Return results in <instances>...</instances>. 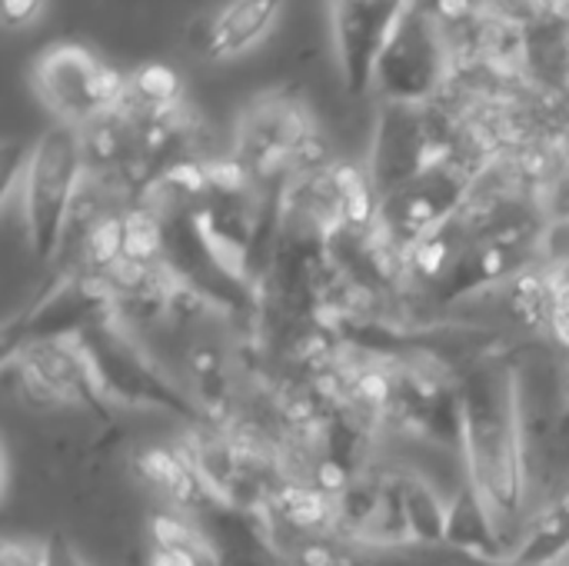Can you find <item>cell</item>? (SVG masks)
Instances as JSON below:
<instances>
[{"instance_id": "obj_1", "label": "cell", "mask_w": 569, "mask_h": 566, "mask_svg": "<svg viewBox=\"0 0 569 566\" xmlns=\"http://www.w3.org/2000/svg\"><path fill=\"white\" fill-rule=\"evenodd\" d=\"M460 450L467 480L480 490L500 527L527 507V447L520 380L510 354L487 350L460 374Z\"/></svg>"}, {"instance_id": "obj_2", "label": "cell", "mask_w": 569, "mask_h": 566, "mask_svg": "<svg viewBox=\"0 0 569 566\" xmlns=\"http://www.w3.org/2000/svg\"><path fill=\"white\" fill-rule=\"evenodd\" d=\"M87 183V160L80 130L53 123L23 153L17 173L7 180V197L20 193L23 234L37 264H47L63 247L77 200Z\"/></svg>"}, {"instance_id": "obj_3", "label": "cell", "mask_w": 569, "mask_h": 566, "mask_svg": "<svg viewBox=\"0 0 569 566\" xmlns=\"http://www.w3.org/2000/svg\"><path fill=\"white\" fill-rule=\"evenodd\" d=\"M317 150L323 153L313 117L290 90L260 93L237 123L233 160L267 190H280L293 177L330 163Z\"/></svg>"}, {"instance_id": "obj_4", "label": "cell", "mask_w": 569, "mask_h": 566, "mask_svg": "<svg viewBox=\"0 0 569 566\" xmlns=\"http://www.w3.org/2000/svg\"><path fill=\"white\" fill-rule=\"evenodd\" d=\"M80 347L93 367V377L107 397L110 407H150L173 414L187 424L213 427L207 410H200L133 340L130 334L113 320L93 327L90 334L80 337Z\"/></svg>"}, {"instance_id": "obj_5", "label": "cell", "mask_w": 569, "mask_h": 566, "mask_svg": "<svg viewBox=\"0 0 569 566\" xmlns=\"http://www.w3.org/2000/svg\"><path fill=\"white\" fill-rule=\"evenodd\" d=\"M460 137L453 120H443L433 103H393L380 100L370 167L367 177L373 183L377 200L417 180L440 160H457Z\"/></svg>"}, {"instance_id": "obj_6", "label": "cell", "mask_w": 569, "mask_h": 566, "mask_svg": "<svg viewBox=\"0 0 569 566\" xmlns=\"http://www.w3.org/2000/svg\"><path fill=\"white\" fill-rule=\"evenodd\" d=\"M453 70V50L430 13L427 0H413L397 23L377 60L373 93L393 103H433Z\"/></svg>"}, {"instance_id": "obj_7", "label": "cell", "mask_w": 569, "mask_h": 566, "mask_svg": "<svg viewBox=\"0 0 569 566\" xmlns=\"http://www.w3.org/2000/svg\"><path fill=\"white\" fill-rule=\"evenodd\" d=\"M40 103L53 113L57 123L83 130L100 117L120 110L127 77L103 63L83 43H53L47 47L30 70Z\"/></svg>"}, {"instance_id": "obj_8", "label": "cell", "mask_w": 569, "mask_h": 566, "mask_svg": "<svg viewBox=\"0 0 569 566\" xmlns=\"http://www.w3.org/2000/svg\"><path fill=\"white\" fill-rule=\"evenodd\" d=\"M3 384L30 407H80L100 424L113 420V407L107 404L80 340L33 344L3 354Z\"/></svg>"}, {"instance_id": "obj_9", "label": "cell", "mask_w": 569, "mask_h": 566, "mask_svg": "<svg viewBox=\"0 0 569 566\" xmlns=\"http://www.w3.org/2000/svg\"><path fill=\"white\" fill-rule=\"evenodd\" d=\"M480 170L460 160H440L423 170L417 180L403 183L400 190L387 193L377 203V234L397 254L410 257L417 244L437 234L447 220H453L477 190Z\"/></svg>"}, {"instance_id": "obj_10", "label": "cell", "mask_w": 569, "mask_h": 566, "mask_svg": "<svg viewBox=\"0 0 569 566\" xmlns=\"http://www.w3.org/2000/svg\"><path fill=\"white\" fill-rule=\"evenodd\" d=\"M117 317V294L103 277L70 270L57 284L37 294L17 317L3 327V354L53 344V340H80L93 327Z\"/></svg>"}, {"instance_id": "obj_11", "label": "cell", "mask_w": 569, "mask_h": 566, "mask_svg": "<svg viewBox=\"0 0 569 566\" xmlns=\"http://www.w3.org/2000/svg\"><path fill=\"white\" fill-rule=\"evenodd\" d=\"M547 240L550 230H543L533 217H510L507 224L470 240V247L453 260V267L430 287V297L447 307L480 290L507 287L523 270L543 264Z\"/></svg>"}, {"instance_id": "obj_12", "label": "cell", "mask_w": 569, "mask_h": 566, "mask_svg": "<svg viewBox=\"0 0 569 566\" xmlns=\"http://www.w3.org/2000/svg\"><path fill=\"white\" fill-rule=\"evenodd\" d=\"M383 417L427 440L460 447V377L437 364H393Z\"/></svg>"}, {"instance_id": "obj_13", "label": "cell", "mask_w": 569, "mask_h": 566, "mask_svg": "<svg viewBox=\"0 0 569 566\" xmlns=\"http://www.w3.org/2000/svg\"><path fill=\"white\" fill-rule=\"evenodd\" d=\"M327 7L343 90L350 97H367L373 90L380 50L400 10L390 0H327Z\"/></svg>"}, {"instance_id": "obj_14", "label": "cell", "mask_w": 569, "mask_h": 566, "mask_svg": "<svg viewBox=\"0 0 569 566\" xmlns=\"http://www.w3.org/2000/svg\"><path fill=\"white\" fill-rule=\"evenodd\" d=\"M287 0H223L197 30L200 57L227 63L257 50L283 17Z\"/></svg>"}, {"instance_id": "obj_15", "label": "cell", "mask_w": 569, "mask_h": 566, "mask_svg": "<svg viewBox=\"0 0 569 566\" xmlns=\"http://www.w3.org/2000/svg\"><path fill=\"white\" fill-rule=\"evenodd\" d=\"M447 544L483 566H507V560L513 557V547H507L500 520L493 517V510L487 507V500L470 480L457 490L450 504Z\"/></svg>"}, {"instance_id": "obj_16", "label": "cell", "mask_w": 569, "mask_h": 566, "mask_svg": "<svg viewBox=\"0 0 569 566\" xmlns=\"http://www.w3.org/2000/svg\"><path fill=\"white\" fill-rule=\"evenodd\" d=\"M133 470L157 490L163 494L173 507L187 510V514H210L213 507H220V497L210 490V484L203 480L200 467L193 464V457L173 447H153L137 454Z\"/></svg>"}, {"instance_id": "obj_17", "label": "cell", "mask_w": 569, "mask_h": 566, "mask_svg": "<svg viewBox=\"0 0 569 566\" xmlns=\"http://www.w3.org/2000/svg\"><path fill=\"white\" fill-rule=\"evenodd\" d=\"M569 554V480L537 514L507 566H557Z\"/></svg>"}, {"instance_id": "obj_18", "label": "cell", "mask_w": 569, "mask_h": 566, "mask_svg": "<svg viewBox=\"0 0 569 566\" xmlns=\"http://www.w3.org/2000/svg\"><path fill=\"white\" fill-rule=\"evenodd\" d=\"M147 566H220L213 540L190 527L177 514H157L150 520V554Z\"/></svg>"}, {"instance_id": "obj_19", "label": "cell", "mask_w": 569, "mask_h": 566, "mask_svg": "<svg viewBox=\"0 0 569 566\" xmlns=\"http://www.w3.org/2000/svg\"><path fill=\"white\" fill-rule=\"evenodd\" d=\"M183 107V80L167 63H143L127 73L120 110L133 120H153Z\"/></svg>"}, {"instance_id": "obj_20", "label": "cell", "mask_w": 569, "mask_h": 566, "mask_svg": "<svg viewBox=\"0 0 569 566\" xmlns=\"http://www.w3.org/2000/svg\"><path fill=\"white\" fill-rule=\"evenodd\" d=\"M507 314L523 327H550L553 300H557V270H547L543 264L523 270L503 287Z\"/></svg>"}, {"instance_id": "obj_21", "label": "cell", "mask_w": 569, "mask_h": 566, "mask_svg": "<svg viewBox=\"0 0 569 566\" xmlns=\"http://www.w3.org/2000/svg\"><path fill=\"white\" fill-rule=\"evenodd\" d=\"M400 500H403V517H407V527H410V540L447 544L450 507L440 504V497L430 490V484L423 477L400 474Z\"/></svg>"}, {"instance_id": "obj_22", "label": "cell", "mask_w": 569, "mask_h": 566, "mask_svg": "<svg viewBox=\"0 0 569 566\" xmlns=\"http://www.w3.org/2000/svg\"><path fill=\"white\" fill-rule=\"evenodd\" d=\"M473 3H477L480 17L507 23V27H520V30H527L550 10L547 0H473Z\"/></svg>"}, {"instance_id": "obj_23", "label": "cell", "mask_w": 569, "mask_h": 566, "mask_svg": "<svg viewBox=\"0 0 569 566\" xmlns=\"http://www.w3.org/2000/svg\"><path fill=\"white\" fill-rule=\"evenodd\" d=\"M0 566H47V540H17L0 544Z\"/></svg>"}, {"instance_id": "obj_24", "label": "cell", "mask_w": 569, "mask_h": 566, "mask_svg": "<svg viewBox=\"0 0 569 566\" xmlns=\"http://www.w3.org/2000/svg\"><path fill=\"white\" fill-rule=\"evenodd\" d=\"M47 10V0H0L3 27L7 30H27L33 27Z\"/></svg>"}, {"instance_id": "obj_25", "label": "cell", "mask_w": 569, "mask_h": 566, "mask_svg": "<svg viewBox=\"0 0 569 566\" xmlns=\"http://www.w3.org/2000/svg\"><path fill=\"white\" fill-rule=\"evenodd\" d=\"M557 340V347L569 350V277L563 270H557V300H553V314H550V327H547Z\"/></svg>"}, {"instance_id": "obj_26", "label": "cell", "mask_w": 569, "mask_h": 566, "mask_svg": "<svg viewBox=\"0 0 569 566\" xmlns=\"http://www.w3.org/2000/svg\"><path fill=\"white\" fill-rule=\"evenodd\" d=\"M47 566H90V564L73 550V544H70L63 534H53V537L47 540Z\"/></svg>"}, {"instance_id": "obj_27", "label": "cell", "mask_w": 569, "mask_h": 566, "mask_svg": "<svg viewBox=\"0 0 569 566\" xmlns=\"http://www.w3.org/2000/svg\"><path fill=\"white\" fill-rule=\"evenodd\" d=\"M560 437H569V390L567 400H563V414H560Z\"/></svg>"}, {"instance_id": "obj_28", "label": "cell", "mask_w": 569, "mask_h": 566, "mask_svg": "<svg viewBox=\"0 0 569 566\" xmlns=\"http://www.w3.org/2000/svg\"><path fill=\"white\" fill-rule=\"evenodd\" d=\"M390 3H393V7H397V10H400V13H403V10H407V7H410V3H413V0H390Z\"/></svg>"}]
</instances>
